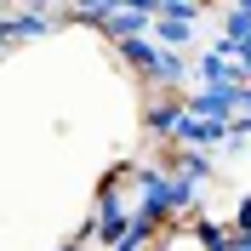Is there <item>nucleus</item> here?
I'll return each mask as SVG.
<instances>
[{
    "label": "nucleus",
    "mask_w": 251,
    "mask_h": 251,
    "mask_svg": "<svg viewBox=\"0 0 251 251\" xmlns=\"http://www.w3.org/2000/svg\"><path fill=\"white\" fill-rule=\"evenodd\" d=\"M194 234H200V246H205V251H234V228H228V223L200 217V223H194Z\"/></svg>",
    "instance_id": "obj_9"
},
{
    "label": "nucleus",
    "mask_w": 251,
    "mask_h": 251,
    "mask_svg": "<svg viewBox=\"0 0 251 251\" xmlns=\"http://www.w3.org/2000/svg\"><path fill=\"white\" fill-rule=\"evenodd\" d=\"M228 228H234V234H251V194H246V200H240V211H234V217H228Z\"/></svg>",
    "instance_id": "obj_11"
},
{
    "label": "nucleus",
    "mask_w": 251,
    "mask_h": 251,
    "mask_svg": "<svg viewBox=\"0 0 251 251\" xmlns=\"http://www.w3.org/2000/svg\"><path fill=\"white\" fill-rule=\"evenodd\" d=\"M188 40H194V23H183V17H154V46L183 51Z\"/></svg>",
    "instance_id": "obj_6"
},
{
    "label": "nucleus",
    "mask_w": 251,
    "mask_h": 251,
    "mask_svg": "<svg viewBox=\"0 0 251 251\" xmlns=\"http://www.w3.org/2000/svg\"><path fill=\"white\" fill-rule=\"evenodd\" d=\"M240 109H246V86H200L188 97L194 120H240Z\"/></svg>",
    "instance_id": "obj_2"
},
{
    "label": "nucleus",
    "mask_w": 251,
    "mask_h": 251,
    "mask_svg": "<svg viewBox=\"0 0 251 251\" xmlns=\"http://www.w3.org/2000/svg\"><path fill=\"white\" fill-rule=\"evenodd\" d=\"M240 114H251V86H246V109H240Z\"/></svg>",
    "instance_id": "obj_14"
},
{
    "label": "nucleus",
    "mask_w": 251,
    "mask_h": 251,
    "mask_svg": "<svg viewBox=\"0 0 251 251\" xmlns=\"http://www.w3.org/2000/svg\"><path fill=\"white\" fill-rule=\"evenodd\" d=\"M223 40H251V0H234L228 12H223Z\"/></svg>",
    "instance_id": "obj_8"
},
{
    "label": "nucleus",
    "mask_w": 251,
    "mask_h": 251,
    "mask_svg": "<svg viewBox=\"0 0 251 251\" xmlns=\"http://www.w3.org/2000/svg\"><path fill=\"white\" fill-rule=\"evenodd\" d=\"M131 183H137V223H149V228H166L177 211L194 205V183H183L177 172L131 166Z\"/></svg>",
    "instance_id": "obj_1"
},
{
    "label": "nucleus",
    "mask_w": 251,
    "mask_h": 251,
    "mask_svg": "<svg viewBox=\"0 0 251 251\" xmlns=\"http://www.w3.org/2000/svg\"><path fill=\"white\" fill-rule=\"evenodd\" d=\"M234 251H251V234H234Z\"/></svg>",
    "instance_id": "obj_13"
},
{
    "label": "nucleus",
    "mask_w": 251,
    "mask_h": 251,
    "mask_svg": "<svg viewBox=\"0 0 251 251\" xmlns=\"http://www.w3.org/2000/svg\"><path fill=\"white\" fill-rule=\"evenodd\" d=\"M114 51H120L137 75H149L154 80L160 75V57H166V46H154V34H137V40H114Z\"/></svg>",
    "instance_id": "obj_5"
},
{
    "label": "nucleus",
    "mask_w": 251,
    "mask_h": 251,
    "mask_svg": "<svg viewBox=\"0 0 251 251\" xmlns=\"http://www.w3.org/2000/svg\"><path fill=\"white\" fill-rule=\"evenodd\" d=\"M240 137H251V114H240V120H234V143Z\"/></svg>",
    "instance_id": "obj_12"
},
{
    "label": "nucleus",
    "mask_w": 251,
    "mask_h": 251,
    "mask_svg": "<svg viewBox=\"0 0 251 251\" xmlns=\"http://www.w3.org/2000/svg\"><path fill=\"white\" fill-rule=\"evenodd\" d=\"M57 251H80V246H75V240H69V246H57Z\"/></svg>",
    "instance_id": "obj_15"
},
{
    "label": "nucleus",
    "mask_w": 251,
    "mask_h": 251,
    "mask_svg": "<svg viewBox=\"0 0 251 251\" xmlns=\"http://www.w3.org/2000/svg\"><path fill=\"white\" fill-rule=\"evenodd\" d=\"M183 120H188V97H166L160 92L149 109H143V126L154 131V137H166V143H177V131H183Z\"/></svg>",
    "instance_id": "obj_3"
},
{
    "label": "nucleus",
    "mask_w": 251,
    "mask_h": 251,
    "mask_svg": "<svg viewBox=\"0 0 251 251\" xmlns=\"http://www.w3.org/2000/svg\"><path fill=\"white\" fill-rule=\"evenodd\" d=\"M46 29H51V12H46V6H6V23H0L6 46L34 40V34H46Z\"/></svg>",
    "instance_id": "obj_4"
},
{
    "label": "nucleus",
    "mask_w": 251,
    "mask_h": 251,
    "mask_svg": "<svg viewBox=\"0 0 251 251\" xmlns=\"http://www.w3.org/2000/svg\"><path fill=\"white\" fill-rule=\"evenodd\" d=\"M177 177L200 188L205 177H211V154H205V149H177Z\"/></svg>",
    "instance_id": "obj_7"
},
{
    "label": "nucleus",
    "mask_w": 251,
    "mask_h": 251,
    "mask_svg": "<svg viewBox=\"0 0 251 251\" xmlns=\"http://www.w3.org/2000/svg\"><path fill=\"white\" fill-rule=\"evenodd\" d=\"M160 6V17H183V23H194V17H200V6H194V0H154Z\"/></svg>",
    "instance_id": "obj_10"
}]
</instances>
